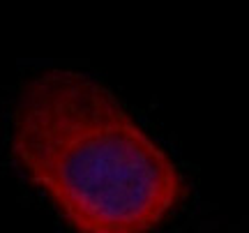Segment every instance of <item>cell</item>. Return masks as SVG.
<instances>
[{
  "mask_svg": "<svg viewBox=\"0 0 249 233\" xmlns=\"http://www.w3.org/2000/svg\"><path fill=\"white\" fill-rule=\"evenodd\" d=\"M28 178L76 233H152L187 194L171 157L123 107L74 132Z\"/></svg>",
  "mask_w": 249,
  "mask_h": 233,
  "instance_id": "6da1fadb",
  "label": "cell"
},
{
  "mask_svg": "<svg viewBox=\"0 0 249 233\" xmlns=\"http://www.w3.org/2000/svg\"><path fill=\"white\" fill-rule=\"evenodd\" d=\"M120 108L118 99L86 74L53 70L28 81L17 107L12 150L33 173L74 132Z\"/></svg>",
  "mask_w": 249,
  "mask_h": 233,
  "instance_id": "7a4b0ae2",
  "label": "cell"
}]
</instances>
